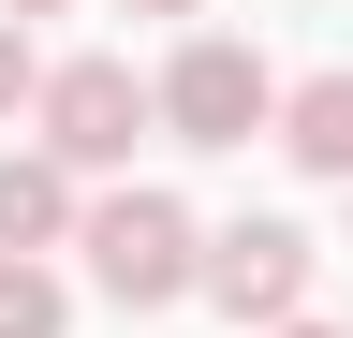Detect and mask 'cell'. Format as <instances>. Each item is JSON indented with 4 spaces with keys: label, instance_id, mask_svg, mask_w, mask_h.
Masks as SVG:
<instances>
[{
    "label": "cell",
    "instance_id": "obj_1",
    "mask_svg": "<svg viewBox=\"0 0 353 338\" xmlns=\"http://www.w3.org/2000/svg\"><path fill=\"white\" fill-rule=\"evenodd\" d=\"M74 250H88V279H103L118 309H176V294H206V235H192L176 191H103Z\"/></svg>",
    "mask_w": 353,
    "mask_h": 338
},
{
    "label": "cell",
    "instance_id": "obj_2",
    "mask_svg": "<svg viewBox=\"0 0 353 338\" xmlns=\"http://www.w3.org/2000/svg\"><path fill=\"white\" fill-rule=\"evenodd\" d=\"M280 74H265V45H236V30H192L162 74V133L176 147H250V133H280Z\"/></svg>",
    "mask_w": 353,
    "mask_h": 338
},
{
    "label": "cell",
    "instance_id": "obj_3",
    "mask_svg": "<svg viewBox=\"0 0 353 338\" xmlns=\"http://www.w3.org/2000/svg\"><path fill=\"white\" fill-rule=\"evenodd\" d=\"M44 147H59L74 162V177H103V162H132V133H148V118H162V89H148V74H132V59H59V74H44Z\"/></svg>",
    "mask_w": 353,
    "mask_h": 338
},
{
    "label": "cell",
    "instance_id": "obj_4",
    "mask_svg": "<svg viewBox=\"0 0 353 338\" xmlns=\"http://www.w3.org/2000/svg\"><path fill=\"white\" fill-rule=\"evenodd\" d=\"M206 294H221L236 324H265V338L309 324V235H294V221H221V235H206Z\"/></svg>",
    "mask_w": 353,
    "mask_h": 338
},
{
    "label": "cell",
    "instance_id": "obj_5",
    "mask_svg": "<svg viewBox=\"0 0 353 338\" xmlns=\"http://www.w3.org/2000/svg\"><path fill=\"white\" fill-rule=\"evenodd\" d=\"M59 235H88V206H74V162L59 147H0V250H59Z\"/></svg>",
    "mask_w": 353,
    "mask_h": 338
},
{
    "label": "cell",
    "instance_id": "obj_6",
    "mask_svg": "<svg viewBox=\"0 0 353 338\" xmlns=\"http://www.w3.org/2000/svg\"><path fill=\"white\" fill-rule=\"evenodd\" d=\"M280 147L309 162V177H339V191H353V59H339V74H309V89L280 103Z\"/></svg>",
    "mask_w": 353,
    "mask_h": 338
},
{
    "label": "cell",
    "instance_id": "obj_7",
    "mask_svg": "<svg viewBox=\"0 0 353 338\" xmlns=\"http://www.w3.org/2000/svg\"><path fill=\"white\" fill-rule=\"evenodd\" d=\"M59 324H74V294L44 279L30 250H0V338H59Z\"/></svg>",
    "mask_w": 353,
    "mask_h": 338
},
{
    "label": "cell",
    "instance_id": "obj_8",
    "mask_svg": "<svg viewBox=\"0 0 353 338\" xmlns=\"http://www.w3.org/2000/svg\"><path fill=\"white\" fill-rule=\"evenodd\" d=\"M15 103H44V59H30V30L0 15V118H15Z\"/></svg>",
    "mask_w": 353,
    "mask_h": 338
},
{
    "label": "cell",
    "instance_id": "obj_9",
    "mask_svg": "<svg viewBox=\"0 0 353 338\" xmlns=\"http://www.w3.org/2000/svg\"><path fill=\"white\" fill-rule=\"evenodd\" d=\"M132 15H206V0H132Z\"/></svg>",
    "mask_w": 353,
    "mask_h": 338
},
{
    "label": "cell",
    "instance_id": "obj_10",
    "mask_svg": "<svg viewBox=\"0 0 353 338\" xmlns=\"http://www.w3.org/2000/svg\"><path fill=\"white\" fill-rule=\"evenodd\" d=\"M0 15H15V30H30V15H59V0H0Z\"/></svg>",
    "mask_w": 353,
    "mask_h": 338
},
{
    "label": "cell",
    "instance_id": "obj_11",
    "mask_svg": "<svg viewBox=\"0 0 353 338\" xmlns=\"http://www.w3.org/2000/svg\"><path fill=\"white\" fill-rule=\"evenodd\" d=\"M280 338H339V324H280Z\"/></svg>",
    "mask_w": 353,
    "mask_h": 338
}]
</instances>
